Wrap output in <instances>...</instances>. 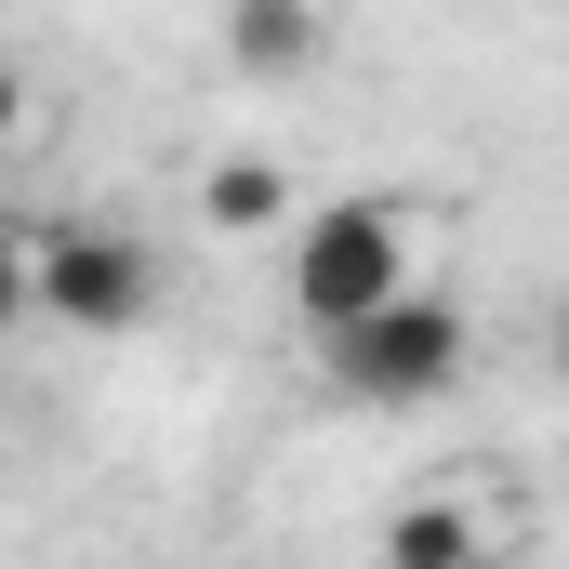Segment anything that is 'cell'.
Listing matches in <instances>:
<instances>
[{"mask_svg": "<svg viewBox=\"0 0 569 569\" xmlns=\"http://www.w3.org/2000/svg\"><path fill=\"white\" fill-rule=\"evenodd\" d=\"M291 305H305L318 345L398 318L411 305V226H398V199H318L305 239H291Z\"/></svg>", "mask_w": 569, "mask_h": 569, "instance_id": "cell-1", "label": "cell"}, {"mask_svg": "<svg viewBox=\"0 0 569 569\" xmlns=\"http://www.w3.org/2000/svg\"><path fill=\"white\" fill-rule=\"evenodd\" d=\"M27 305L67 331H146L159 318V252L133 226H40L27 239Z\"/></svg>", "mask_w": 569, "mask_h": 569, "instance_id": "cell-2", "label": "cell"}, {"mask_svg": "<svg viewBox=\"0 0 569 569\" xmlns=\"http://www.w3.org/2000/svg\"><path fill=\"white\" fill-rule=\"evenodd\" d=\"M463 305L450 291H411L398 318H371V331H345L331 345V385L358 398V411H425V398H450L463 385Z\"/></svg>", "mask_w": 569, "mask_h": 569, "instance_id": "cell-3", "label": "cell"}, {"mask_svg": "<svg viewBox=\"0 0 569 569\" xmlns=\"http://www.w3.org/2000/svg\"><path fill=\"white\" fill-rule=\"evenodd\" d=\"M318 53H331V27L305 0H239L226 13V67H252V80H305Z\"/></svg>", "mask_w": 569, "mask_h": 569, "instance_id": "cell-4", "label": "cell"}, {"mask_svg": "<svg viewBox=\"0 0 569 569\" xmlns=\"http://www.w3.org/2000/svg\"><path fill=\"white\" fill-rule=\"evenodd\" d=\"M199 212H212L226 239H266V226L291 212V172L279 159H212V172H199Z\"/></svg>", "mask_w": 569, "mask_h": 569, "instance_id": "cell-5", "label": "cell"}, {"mask_svg": "<svg viewBox=\"0 0 569 569\" xmlns=\"http://www.w3.org/2000/svg\"><path fill=\"white\" fill-rule=\"evenodd\" d=\"M490 543H477V517L463 503H398L385 517V569H477Z\"/></svg>", "mask_w": 569, "mask_h": 569, "instance_id": "cell-6", "label": "cell"}]
</instances>
